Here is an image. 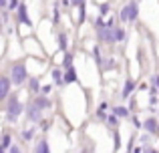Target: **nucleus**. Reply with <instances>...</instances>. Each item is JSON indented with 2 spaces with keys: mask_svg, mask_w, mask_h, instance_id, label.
I'll return each mask as SVG.
<instances>
[{
  "mask_svg": "<svg viewBox=\"0 0 159 153\" xmlns=\"http://www.w3.org/2000/svg\"><path fill=\"white\" fill-rule=\"evenodd\" d=\"M26 111V107H22V103L18 101V95H10L6 99V107H4V113H6V121L8 123H16L18 117Z\"/></svg>",
  "mask_w": 159,
  "mask_h": 153,
  "instance_id": "f257e3e1",
  "label": "nucleus"
},
{
  "mask_svg": "<svg viewBox=\"0 0 159 153\" xmlns=\"http://www.w3.org/2000/svg\"><path fill=\"white\" fill-rule=\"evenodd\" d=\"M10 81H12V85H22V83H26L28 81V73H26V65L22 63V61H18V63H14L12 65V69H10Z\"/></svg>",
  "mask_w": 159,
  "mask_h": 153,
  "instance_id": "f03ea898",
  "label": "nucleus"
},
{
  "mask_svg": "<svg viewBox=\"0 0 159 153\" xmlns=\"http://www.w3.org/2000/svg\"><path fill=\"white\" fill-rule=\"evenodd\" d=\"M137 16H139V6H137L135 0H131V2H127L123 8H121L119 18H121V22H125V24L129 22V24H131V22L137 20Z\"/></svg>",
  "mask_w": 159,
  "mask_h": 153,
  "instance_id": "7ed1b4c3",
  "label": "nucleus"
},
{
  "mask_svg": "<svg viewBox=\"0 0 159 153\" xmlns=\"http://www.w3.org/2000/svg\"><path fill=\"white\" fill-rule=\"evenodd\" d=\"M24 113H26V119L30 123H40V121H43V109H40V107H36L32 101H30V105L26 107V111H24Z\"/></svg>",
  "mask_w": 159,
  "mask_h": 153,
  "instance_id": "20e7f679",
  "label": "nucleus"
},
{
  "mask_svg": "<svg viewBox=\"0 0 159 153\" xmlns=\"http://www.w3.org/2000/svg\"><path fill=\"white\" fill-rule=\"evenodd\" d=\"M16 22L26 24V26H32V18L28 16V10H26V4H24V2H20L18 10H16Z\"/></svg>",
  "mask_w": 159,
  "mask_h": 153,
  "instance_id": "39448f33",
  "label": "nucleus"
},
{
  "mask_svg": "<svg viewBox=\"0 0 159 153\" xmlns=\"http://www.w3.org/2000/svg\"><path fill=\"white\" fill-rule=\"evenodd\" d=\"M10 87H12V81L10 77H0V99H8L10 97Z\"/></svg>",
  "mask_w": 159,
  "mask_h": 153,
  "instance_id": "423d86ee",
  "label": "nucleus"
},
{
  "mask_svg": "<svg viewBox=\"0 0 159 153\" xmlns=\"http://www.w3.org/2000/svg\"><path fill=\"white\" fill-rule=\"evenodd\" d=\"M143 129L147 131V133L157 135V133H159V119H155V117H147V119H145V123H143Z\"/></svg>",
  "mask_w": 159,
  "mask_h": 153,
  "instance_id": "0eeeda50",
  "label": "nucleus"
},
{
  "mask_svg": "<svg viewBox=\"0 0 159 153\" xmlns=\"http://www.w3.org/2000/svg\"><path fill=\"white\" fill-rule=\"evenodd\" d=\"M32 103H34L36 107H40V109H51V99L47 97V95H34L32 97Z\"/></svg>",
  "mask_w": 159,
  "mask_h": 153,
  "instance_id": "6e6552de",
  "label": "nucleus"
},
{
  "mask_svg": "<svg viewBox=\"0 0 159 153\" xmlns=\"http://www.w3.org/2000/svg\"><path fill=\"white\" fill-rule=\"evenodd\" d=\"M28 91H30L32 95H40L43 87H40V81L36 77H30V79H28Z\"/></svg>",
  "mask_w": 159,
  "mask_h": 153,
  "instance_id": "1a4fd4ad",
  "label": "nucleus"
},
{
  "mask_svg": "<svg viewBox=\"0 0 159 153\" xmlns=\"http://www.w3.org/2000/svg\"><path fill=\"white\" fill-rule=\"evenodd\" d=\"M133 89H135V81H133V79H127V81H125V85H123V93H121V97H123V99H129V95L133 93Z\"/></svg>",
  "mask_w": 159,
  "mask_h": 153,
  "instance_id": "9d476101",
  "label": "nucleus"
},
{
  "mask_svg": "<svg viewBox=\"0 0 159 153\" xmlns=\"http://www.w3.org/2000/svg\"><path fill=\"white\" fill-rule=\"evenodd\" d=\"M79 77H77V71H75V67L66 69L65 71V85H70V83H77Z\"/></svg>",
  "mask_w": 159,
  "mask_h": 153,
  "instance_id": "9b49d317",
  "label": "nucleus"
},
{
  "mask_svg": "<svg viewBox=\"0 0 159 153\" xmlns=\"http://www.w3.org/2000/svg\"><path fill=\"white\" fill-rule=\"evenodd\" d=\"M52 81H54V85L65 87V73H62V69H54L52 71Z\"/></svg>",
  "mask_w": 159,
  "mask_h": 153,
  "instance_id": "f8f14e48",
  "label": "nucleus"
},
{
  "mask_svg": "<svg viewBox=\"0 0 159 153\" xmlns=\"http://www.w3.org/2000/svg\"><path fill=\"white\" fill-rule=\"evenodd\" d=\"M0 147H2V151H8L12 147V135L8 133V131H4L2 133V141H0Z\"/></svg>",
  "mask_w": 159,
  "mask_h": 153,
  "instance_id": "ddd939ff",
  "label": "nucleus"
},
{
  "mask_svg": "<svg viewBox=\"0 0 159 153\" xmlns=\"http://www.w3.org/2000/svg\"><path fill=\"white\" fill-rule=\"evenodd\" d=\"M58 51L69 52V38H66L65 32H61V34H58Z\"/></svg>",
  "mask_w": 159,
  "mask_h": 153,
  "instance_id": "4468645a",
  "label": "nucleus"
},
{
  "mask_svg": "<svg viewBox=\"0 0 159 153\" xmlns=\"http://www.w3.org/2000/svg\"><path fill=\"white\" fill-rule=\"evenodd\" d=\"M34 153H51V147H48V141H47V139H40V141L36 143Z\"/></svg>",
  "mask_w": 159,
  "mask_h": 153,
  "instance_id": "2eb2a0df",
  "label": "nucleus"
},
{
  "mask_svg": "<svg viewBox=\"0 0 159 153\" xmlns=\"http://www.w3.org/2000/svg\"><path fill=\"white\" fill-rule=\"evenodd\" d=\"M87 20V6H85V2H81L79 4V14H77V22L79 24H83Z\"/></svg>",
  "mask_w": 159,
  "mask_h": 153,
  "instance_id": "dca6fc26",
  "label": "nucleus"
},
{
  "mask_svg": "<svg viewBox=\"0 0 159 153\" xmlns=\"http://www.w3.org/2000/svg\"><path fill=\"white\" fill-rule=\"evenodd\" d=\"M113 113H115L117 117H129V109H127V107H123V105L113 107Z\"/></svg>",
  "mask_w": 159,
  "mask_h": 153,
  "instance_id": "f3484780",
  "label": "nucleus"
},
{
  "mask_svg": "<svg viewBox=\"0 0 159 153\" xmlns=\"http://www.w3.org/2000/svg\"><path fill=\"white\" fill-rule=\"evenodd\" d=\"M93 59H95V63H97L99 67H103V63H105V59L101 56V48H99V47H93Z\"/></svg>",
  "mask_w": 159,
  "mask_h": 153,
  "instance_id": "a211bd4d",
  "label": "nucleus"
},
{
  "mask_svg": "<svg viewBox=\"0 0 159 153\" xmlns=\"http://www.w3.org/2000/svg\"><path fill=\"white\" fill-rule=\"evenodd\" d=\"M107 109H109L107 103H101V105L97 107V117L99 119H107Z\"/></svg>",
  "mask_w": 159,
  "mask_h": 153,
  "instance_id": "6ab92c4d",
  "label": "nucleus"
},
{
  "mask_svg": "<svg viewBox=\"0 0 159 153\" xmlns=\"http://www.w3.org/2000/svg\"><path fill=\"white\" fill-rule=\"evenodd\" d=\"M73 67V55H70V52H65V56H62V69H70Z\"/></svg>",
  "mask_w": 159,
  "mask_h": 153,
  "instance_id": "aec40b11",
  "label": "nucleus"
},
{
  "mask_svg": "<svg viewBox=\"0 0 159 153\" xmlns=\"http://www.w3.org/2000/svg\"><path fill=\"white\" fill-rule=\"evenodd\" d=\"M32 137H34V127L22 131V139H24V141H32Z\"/></svg>",
  "mask_w": 159,
  "mask_h": 153,
  "instance_id": "412c9836",
  "label": "nucleus"
},
{
  "mask_svg": "<svg viewBox=\"0 0 159 153\" xmlns=\"http://www.w3.org/2000/svg\"><path fill=\"white\" fill-rule=\"evenodd\" d=\"M123 38H125V28L115 26V40L119 43V40H123Z\"/></svg>",
  "mask_w": 159,
  "mask_h": 153,
  "instance_id": "4be33fe9",
  "label": "nucleus"
},
{
  "mask_svg": "<svg viewBox=\"0 0 159 153\" xmlns=\"http://www.w3.org/2000/svg\"><path fill=\"white\" fill-rule=\"evenodd\" d=\"M107 123H109L111 127H117V125H119V117H117L115 113H111V115L107 117Z\"/></svg>",
  "mask_w": 159,
  "mask_h": 153,
  "instance_id": "5701e85b",
  "label": "nucleus"
},
{
  "mask_svg": "<svg viewBox=\"0 0 159 153\" xmlns=\"http://www.w3.org/2000/svg\"><path fill=\"white\" fill-rule=\"evenodd\" d=\"M111 69H115V61H113V59H105V63H103V71H111Z\"/></svg>",
  "mask_w": 159,
  "mask_h": 153,
  "instance_id": "b1692460",
  "label": "nucleus"
},
{
  "mask_svg": "<svg viewBox=\"0 0 159 153\" xmlns=\"http://www.w3.org/2000/svg\"><path fill=\"white\" fill-rule=\"evenodd\" d=\"M107 14H109V4L103 2L101 6H99V16H107Z\"/></svg>",
  "mask_w": 159,
  "mask_h": 153,
  "instance_id": "393cba45",
  "label": "nucleus"
},
{
  "mask_svg": "<svg viewBox=\"0 0 159 153\" xmlns=\"http://www.w3.org/2000/svg\"><path fill=\"white\" fill-rule=\"evenodd\" d=\"M20 2L18 0H8V10H18Z\"/></svg>",
  "mask_w": 159,
  "mask_h": 153,
  "instance_id": "a878e982",
  "label": "nucleus"
},
{
  "mask_svg": "<svg viewBox=\"0 0 159 153\" xmlns=\"http://www.w3.org/2000/svg\"><path fill=\"white\" fill-rule=\"evenodd\" d=\"M58 18H61V12H58V6H54V10H52V20H54V22H58Z\"/></svg>",
  "mask_w": 159,
  "mask_h": 153,
  "instance_id": "bb28decb",
  "label": "nucleus"
},
{
  "mask_svg": "<svg viewBox=\"0 0 159 153\" xmlns=\"http://www.w3.org/2000/svg\"><path fill=\"white\" fill-rule=\"evenodd\" d=\"M143 153H159L155 147H151V145H143Z\"/></svg>",
  "mask_w": 159,
  "mask_h": 153,
  "instance_id": "cd10ccee",
  "label": "nucleus"
},
{
  "mask_svg": "<svg viewBox=\"0 0 159 153\" xmlns=\"http://www.w3.org/2000/svg\"><path fill=\"white\" fill-rule=\"evenodd\" d=\"M51 91H52V85H44L43 91H40V95H47V97H48V93H51Z\"/></svg>",
  "mask_w": 159,
  "mask_h": 153,
  "instance_id": "c85d7f7f",
  "label": "nucleus"
},
{
  "mask_svg": "<svg viewBox=\"0 0 159 153\" xmlns=\"http://www.w3.org/2000/svg\"><path fill=\"white\" fill-rule=\"evenodd\" d=\"M48 127H51V123H48L47 119H43V121H40V129H43V131H47Z\"/></svg>",
  "mask_w": 159,
  "mask_h": 153,
  "instance_id": "c756f323",
  "label": "nucleus"
},
{
  "mask_svg": "<svg viewBox=\"0 0 159 153\" xmlns=\"http://www.w3.org/2000/svg\"><path fill=\"white\" fill-rule=\"evenodd\" d=\"M8 153H22V149H20L18 145H12L10 149H8Z\"/></svg>",
  "mask_w": 159,
  "mask_h": 153,
  "instance_id": "7c9ffc66",
  "label": "nucleus"
},
{
  "mask_svg": "<svg viewBox=\"0 0 159 153\" xmlns=\"http://www.w3.org/2000/svg\"><path fill=\"white\" fill-rule=\"evenodd\" d=\"M119 145H121V137H119V133L115 131V149H119Z\"/></svg>",
  "mask_w": 159,
  "mask_h": 153,
  "instance_id": "2f4dec72",
  "label": "nucleus"
},
{
  "mask_svg": "<svg viewBox=\"0 0 159 153\" xmlns=\"http://www.w3.org/2000/svg\"><path fill=\"white\" fill-rule=\"evenodd\" d=\"M133 125H135L137 129H141V127H143V123H141V121H139L137 117H133Z\"/></svg>",
  "mask_w": 159,
  "mask_h": 153,
  "instance_id": "473e14b6",
  "label": "nucleus"
},
{
  "mask_svg": "<svg viewBox=\"0 0 159 153\" xmlns=\"http://www.w3.org/2000/svg\"><path fill=\"white\" fill-rule=\"evenodd\" d=\"M151 81H153V85H155L157 89H159V75H153V79H151Z\"/></svg>",
  "mask_w": 159,
  "mask_h": 153,
  "instance_id": "72a5a7b5",
  "label": "nucleus"
},
{
  "mask_svg": "<svg viewBox=\"0 0 159 153\" xmlns=\"http://www.w3.org/2000/svg\"><path fill=\"white\" fill-rule=\"evenodd\" d=\"M70 2H73L75 6H79V4H81V2H85V0H70Z\"/></svg>",
  "mask_w": 159,
  "mask_h": 153,
  "instance_id": "f704fd0d",
  "label": "nucleus"
},
{
  "mask_svg": "<svg viewBox=\"0 0 159 153\" xmlns=\"http://www.w3.org/2000/svg\"><path fill=\"white\" fill-rule=\"evenodd\" d=\"M133 153H143V149H141V147H137V149H133Z\"/></svg>",
  "mask_w": 159,
  "mask_h": 153,
  "instance_id": "c9c22d12",
  "label": "nucleus"
},
{
  "mask_svg": "<svg viewBox=\"0 0 159 153\" xmlns=\"http://www.w3.org/2000/svg\"><path fill=\"white\" fill-rule=\"evenodd\" d=\"M0 153H8V151H0Z\"/></svg>",
  "mask_w": 159,
  "mask_h": 153,
  "instance_id": "e433bc0d",
  "label": "nucleus"
}]
</instances>
